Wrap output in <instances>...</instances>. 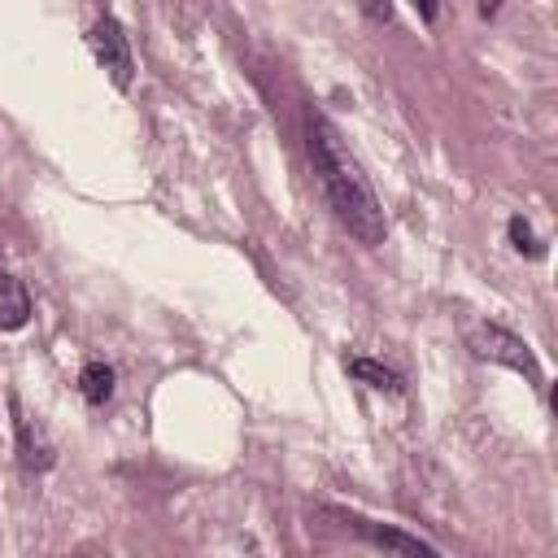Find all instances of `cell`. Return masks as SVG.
Here are the masks:
<instances>
[{"instance_id": "obj_1", "label": "cell", "mask_w": 558, "mask_h": 558, "mask_svg": "<svg viewBox=\"0 0 558 558\" xmlns=\"http://www.w3.org/2000/svg\"><path fill=\"white\" fill-rule=\"evenodd\" d=\"M305 153H310V166H314V179L336 214V222L362 240V244H379L384 240V209H379V196L375 187L366 183L362 166L353 161V153L344 148L340 131L318 113L310 109L305 113Z\"/></svg>"}, {"instance_id": "obj_2", "label": "cell", "mask_w": 558, "mask_h": 558, "mask_svg": "<svg viewBox=\"0 0 558 558\" xmlns=\"http://www.w3.org/2000/svg\"><path fill=\"white\" fill-rule=\"evenodd\" d=\"M466 349H471L475 357H488V362H501V366H510V371H519V375H527L532 384H541V366H536V357H532V349L523 344V336H514V331H506L501 323H475V327L466 331Z\"/></svg>"}, {"instance_id": "obj_3", "label": "cell", "mask_w": 558, "mask_h": 558, "mask_svg": "<svg viewBox=\"0 0 558 558\" xmlns=\"http://www.w3.org/2000/svg\"><path fill=\"white\" fill-rule=\"evenodd\" d=\"M87 48H92L96 65L113 78V87L126 92V87H131V70H135V61H131L126 31H122V22H118L113 13H100V17L92 22V31H87Z\"/></svg>"}, {"instance_id": "obj_4", "label": "cell", "mask_w": 558, "mask_h": 558, "mask_svg": "<svg viewBox=\"0 0 558 558\" xmlns=\"http://www.w3.org/2000/svg\"><path fill=\"white\" fill-rule=\"evenodd\" d=\"M344 523L357 536H366L371 545H379L384 554H392V558H440L427 541H418V536H410L401 527H388V523H375V519H362V514H344Z\"/></svg>"}, {"instance_id": "obj_5", "label": "cell", "mask_w": 558, "mask_h": 558, "mask_svg": "<svg viewBox=\"0 0 558 558\" xmlns=\"http://www.w3.org/2000/svg\"><path fill=\"white\" fill-rule=\"evenodd\" d=\"M9 405H13V432H17V458H22V466H26V471H48V466L57 462L52 440L44 436V427H39L35 418L22 414L17 401H9Z\"/></svg>"}, {"instance_id": "obj_6", "label": "cell", "mask_w": 558, "mask_h": 558, "mask_svg": "<svg viewBox=\"0 0 558 558\" xmlns=\"http://www.w3.org/2000/svg\"><path fill=\"white\" fill-rule=\"evenodd\" d=\"M31 318V292L17 275H0V331H17Z\"/></svg>"}, {"instance_id": "obj_7", "label": "cell", "mask_w": 558, "mask_h": 558, "mask_svg": "<svg viewBox=\"0 0 558 558\" xmlns=\"http://www.w3.org/2000/svg\"><path fill=\"white\" fill-rule=\"evenodd\" d=\"M113 366L109 362H87L83 371H78V392H83V401L87 405H105L109 397H113Z\"/></svg>"}, {"instance_id": "obj_8", "label": "cell", "mask_w": 558, "mask_h": 558, "mask_svg": "<svg viewBox=\"0 0 558 558\" xmlns=\"http://www.w3.org/2000/svg\"><path fill=\"white\" fill-rule=\"evenodd\" d=\"M344 371L353 379H362L366 388H379V392H401V375L388 371L384 362H371V357H344Z\"/></svg>"}, {"instance_id": "obj_9", "label": "cell", "mask_w": 558, "mask_h": 558, "mask_svg": "<svg viewBox=\"0 0 558 558\" xmlns=\"http://www.w3.org/2000/svg\"><path fill=\"white\" fill-rule=\"evenodd\" d=\"M506 231H510V244H514L519 253H527V257H545V244L536 240V231H532V222H527L523 214H514V218L506 222Z\"/></svg>"}, {"instance_id": "obj_10", "label": "cell", "mask_w": 558, "mask_h": 558, "mask_svg": "<svg viewBox=\"0 0 558 558\" xmlns=\"http://www.w3.org/2000/svg\"><path fill=\"white\" fill-rule=\"evenodd\" d=\"M78 558H96V554H78Z\"/></svg>"}]
</instances>
